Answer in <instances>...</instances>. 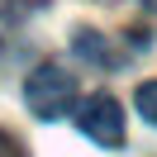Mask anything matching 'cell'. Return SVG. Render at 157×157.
I'll return each mask as SVG.
<instances>
[{
    "label": "cell",
    "mask_w": 157,
    "mask_h": 157,
    "mask_svg": "<svg viewBox=\"0 0 157 157\" xmlns=\"http://www.w3.org/2000/svg\"><path fill=\"white\" fill-rule=\"evenodd\" d=\"M71 48H76V57H86V62H100V67H114V52H109V43L100 38L95 29H76V38H71Z\"/></svg>",
    "instance_id": "cell-3"
},
{
    "label": "cell",
    "mask_w": 157,
    "mask_h": 157,
    "mask_svg": "<svg viewBox=\"0 0 157 157\" xmlns=\"http://www.w3.org/2000/svg\"><path fill=\"white\" fill-rule=\"evenodd\" d=\"M24 105H29L38 119H62L71 105H76V76L62 71V67H52V62L33 67L29 81H24Z\"/></svg>",
    "instance_id": "cell-1"
},
{
    "label": "cell",
    "mask_w": 157,
    "mask_h": 157,
    "mask_svg": "<svg viewBox=\"0 0 157 157\" xmlns=\"http://www.w3.org/2000/svg\"><path fill=\"white\" fill-rule=\"evenodd\" d=\"M133 105H138V114H143L147 124H157V81H143V86L133 90Z\"/></svg>",
    "instance_id": "cell-4"
},
{
    "label": "cell",
    "mask_w": 157,
    "mask_h": 157,
    "mask_svg": "<svg viewBox=\"0 0 157 157\" xmlns=\"http://www.w3.org/2000/svg\"><path fill=\"white\" fill-rule=\"evenodd\" d=\"M143 5H147V10H152V14H157V0H143Z\"/></svg>",
    "instance_id": "cell-6"
},
{
    "label": "cell",
    "mask_w": 157,
    "mask_h": 157,
    "mask_svg": "<svg viewBox=\"0 0 157 157\" xmlns=\"http://www.w3.org/2000/svg\"><path fill=\"white\" fill-rule=\"evenodd\" d=\"M76 124H81V133H86L90 143H100V147H119L124 143V109H119L114 95H90L86 105H81Z\"/></svg>",
    "instance_id": "cell-2"
},
{
    "label": "cell",
    "mask_w": 157,
    "mask_h": 157,
    "mask_svg": "<svg viewBox=\"0 0 157 157\" xmlns=\"http://www.w3.org/2000/svg\"><path fill=\"white\" fill-rule=\"evenodd\" d=\"M0 157H29V152H24V143L10 133V128H0Z\"/></svg>",
    "instance_id": "cell-5"
}]
</instances>
